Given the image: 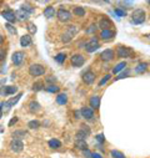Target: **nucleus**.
<instances>
[{
	"label": "nucleus",
	"mask_w": 150,
	"mask_h": 158,
	"mask_svg": "<svg viewBox=\"0 0 150 158\" xmlns=\"http://www.w3.org/2000/svg\"><path fill=\"white\" fill-rule=\"evenodd\" d=\"M83 128L80 129V131H78L76 133V138L78 139H83V141H85V138L90 134V129L88 128V126H81Z\"/></svg>",
	"instance_id": "12"
},
{
	"label": "nucleus",
	"mask_w": 150,
	"mask_h": 158,
	"mask_svg": "<svg viewBox=\"0 0 150 158\" xmlns=\"http://www.w3.org/2000/svg\"><path fill=\"white\" fill-rule=\"evenodd\" d=\"M16 91H18L16 86H6V87H1V89H0V95H1V96L14 95Z\"/></svg>",
	"instance_id": "8"
},
{
	"label": "nucleus",
	"mask_w": 150,
	"mask_h": 158,
	"mask_svg": "<svg viewBox=\"0 0 150 158\" xmlns=\"http://www.w3.org/2000/svg\"><path fill=\"white\" fill-rule=\"evenodd\" d=\"M149 6H150V1H149Z\"/></svg>",
	"instance_id": "50"
},
{
	"label": "nucleus",
	"mask_w": 150,
	"mask_h": 158,
	"mask_svg": "<svg viewBox=\"0 0 150 158\" xmlns=\"http://www.w3.org/2000/svg\"><path fill=\"white\" fill-rule=\"evenodd\" d=\"M6 56V50L5 49H0V61H4Z\"/></svg>",
	"instance_id": "39"
},
{
	"label": "nucleus",
	"mask_w": 150,
	"mask_h": 158,
	"mask_svg": "<svg viewBox=\"0 0 150 158\" xmlns=\"http://www.w3.org/2000/svg\"><path fill=\"white\" fill-rule=\"evenodd\" d=\"M126 67V62L125 61H123V62H119L118 65H116V66L112 69V72L114 73H119L120 71H123V70Z\"/></svg>",
	"instance_id": "27"
},
{
	"label": "nucleus",
	"mask_w": 150,
	"mask_h": 158,
	"mask_svg": "<svg viewBox=\"0 0 150 158\" xmlns=\"http://www.w3.org/2000/svg\"><path fill=\"white\" fill-rule=\"evenodd\" d=\"M114 35H115V32L112 30H101V32H100V38L104 40H109L111 38H114Z\"/></svg>",
	"instance_id": "18"
},
{
	"label": "nucleus",
	"mask_w": 150,
	"mask_h": 158,
	"mask_svg": "<svg viewBox=\"0 0 150 158\" xmlns=\"http://www.w3.org/2000/svg\"><path fill=\"white\" fill-rule=\"evenodd\" d=\"M83 80L85 83H88V85H91V83L94 82V80H95V73L91 72V71H88L84 73V76H83Z\"/></svg>",
	"instance_id": "14"
},
{
	"label": "nucleus",
	"mask_w": 150,
	"mask_h": 158,
	"mask_svg": "<svg viewBox=\"0 0 150 158\" xmlns=\"http://www.w3.org/2000/svg\"><path fill=\"white\" fill-rule=\"evenodd\" d=\"M18 122V117H13L11 120H10V122H9V127H11V126H14Z\"/></svg>",
	"instance_id": "45"
},
{
	"label": "nucleus",
	"mask_w": 150,
	"mask_h": 158,
	"mask_svg": "<svg viewBox=\"0 0 150 158\" xmlns=\"http://www.w3.org/2000/svg\"><path fill=\"white\" fill-rule=\"evenodd\" d=\"M146 69H148V64L146 62H140L138 64V66L135 67V72L137 73H143L146 71Z\"/></svg>",
	"instance_id": "23"
},
{
	"label": "nucleus",
	"mask_w": 150,
	"mask_h": 158,
	"mask_svg": "<svg viewBox=\"0 0 150 158\" xmlns=\"http://www.w3.org/2000/svg\"><path fill=\"white\" fill-rule=\"evenodd\" d=\"M29 73L31 76H41V75H44L45 73V67L43 66V65H40V64H33L31 66L29 67Z\"/></svg>",
	"instance_id": "2"
},
{
	"label": "nucleus",
	"mask_w": 150,
	"mask_h": 158,
	"mask_svg": "<svg viewBox=\"0 0 150 158\" xmlns=\"http://www.w3.org/2000/svg\"><path fill=\"white\" fill-rule=\"evenodd\" d=\"M99 48H100V45H99V43H98V39L96 38H91L85 44V48H84V49H85L88 52H94V51L98 50Z\"/></svg>",
	"instance_id": "3"
},
{
	"label": "nucleus",
	"mask_w": 150,
	"mask_h": 158,
	"mask_svg": "<svg viewBox=\"0 0 150 158\" xmlns=\"http://www.w3.org/2000/svg\"><path fill=\"white\" fill-rule=\"evenodd\" d=\"M28 30H29L31 34H35V32H36V26L34 24H29V25H28Z\"/></svg>",
	"instance_id": "41"
},
{
	"label": "nucleus",
	"mask_w": 150,
	"mask_h": 158,
	"mask_svg": "<svg viewBox=\"0 0 150 158\" xmlns=\"http://www.w3.org/2000/svg\"><path fill=\"white\" fill-rule=\"evenodd\" d=\"M96 141L98 142H99V146H101L103 145V143H104L105 142V137H104V134H98V136H96Z\"/></svg>",
	"instance_id": "38"
},
{
	"label": "nucleus",
	"mask_w": 150,
	"mask_h": 158,
	"mask_svg": "<svg viewBox=\"0 0 150 158\" xmlns=\"http://www.w3.org/2000/svg\"><path fill=\"white\" fill-rule=\"evenodd\" d=\"M65 57H67V55H65V52H60L55 56V61L58 64H63L65 61Z\"/></svg>",
	"instance_id": "31"
},
{
	"label": "nucleus",
	"mask_w": 150,
	"mask_h": 158,
	"mask_svg": "<svg viewBox=\"0 0 150 158\" xmlns=\"http://www.w3.org/2000/svg\"><path fill=\"white\" fill-rule=\"evenodd\" d=\"M1 15L5 17V20L9 21V22H15V20H16L15 13H14L13 10H5V11H3Z\"/></svg>",
	"instance_id": "13"
},
{
	"label": "nucleus",
	"mask_w": 150,
	"mask_h": 158,
	"mask_svg": "<svg viewBox=\"0 0 150 158\" xmlns=\"http://www.w3.org/2000/svg\"><path fill=\"white\" fill-rule=\"evenodd\" d=\"M3 111H4V102H1V103H0V117L3 116Z\"/></svg>",
	"instance_id": "48"
},
{
	"label": "nucleus",
	"mask_w": 150,
	"mask_h": 158,
	"mask_svg": "<svg viewBox=\"0 0 150 158\" xmlns=\"http://www.w3.org/2000/svg\"><path fill=\"white\" fill-rule=\"evenodd\" d=\"M99 26L101 27L103 30H110V27H112V22L110 21V19H108V17H104V19L100 20Z\"/></svg>",
	"instance_id": "15"
},
{
	"label": "nucleus",
	"mask_w": 150,
	"mask_h": 158,
	"mask_svg": "<svg viewBox=\"0 0 150 158\" xmlns=\"http://www.w3.org/2000/svg\"><path fill=\"white\" fill-rule=\"evenodd\" d=\"M75 147H76L78 150L85 151V150H88V143L85 141H83V139H76V142H75Z\"/></svg>",
	"instance_id": "22"
},
{
	"label": "nucleus",
	"mask_w": 150,
	"mask_h": 158,
	"mask_svg": "<svg viewBox=\"0 0 150 158\" xmlns=\"http://www.w3.org/2000/svg\"><path fill=\"white\" fill-rule=\"evenodd\" d=\"M28 127L29 128H31V129H35V128H38V127H40V122L39 121H30L29 123H28Z\"/></svg>",
	"instance_id": "35"
},
{
	"label": "nucleus",
	"mask_w": 150,
	"mask_h": 158,
	"mask_svg": "<svg viewBox=\"0 0 150 158\" xmlns=\"http://www.w3.org/2000/svg\"><path fill=\"white\" fill-rule=\"evenodd\" d=\"M115 14L118 16H125L126 15V11H124V10H121V9H115Z\"/></svg>",
	"instance_id": "40"
},
{
	"label": "nucleus",
	"mask_w": 150,
	"mask_h": 158,
	"mask_svg": "<svg viewBox=\"0 0 150 158\" xmlns=\"http://www.w3.org/2000/svg\"><path fill=\"white\" fill-rule=\"evenodd\" d=\"M23 148H24V143L20 139H13L10 142V150L15 153H19L23 151Z\"/></svg>",
	"instance_id": "6"
},
{
	"label": "nucleus",
	"mask_w": 150,
	"mask_h": 158,
	"mask_svg": "<svg viewBox=\"0 0 150 158\" xmlns=\"http://www.w3.org/2000/svg\"><path fill=\"white\" fill-rule=\"evenodd\" d=\"M5 27L8 29V31L10 32V34H13V35H15V34H16V29H15V27H14L11 24H6Z\"/></svg>",
	"instance_id": "36"
},
{
	"label": "nucleus",
	"mask_w": 150,
	"mask_h": 158,
	"mask_svg": "<svg viewBox=\"0 0 150 158\" xmlns=\"http://www.w3.org/2000/svg\"><path fill=\"white\" fill-rule=\"evenodd\" d=\"M90 107H91V110H98L100 107V97L99 96H93L91 99H90Z\"/></svg>",
	"instance_id": "16"
},
{
	"label": "nucleus",
	"mask_w": 150,
	"mask_h": 158,
	"mask_svg": "<svg viewBox=\"0 0 150 158\" xmlns=\"http://www.w3.org/2000/svg\"><path fill=\"white\" fill-rule=\"evenodd\" d=\"M68 102V95L67 94H59L56 96V103L58 105H67Z\"/></svg>",
	"instance_id": "19"
},
{
	"label": "nucleus",
	"mask_w": 150,
	"mask_h": 158,
	"mask_svg": "<svg viewBox=\"0 0 150 158\" xmlns=\"http://www.w3.org/2000/svg\"><path fill=\"white\" fill-rule=\"evenodd\" d=\"M45 90L48 92H51V94H55V92H59L60 87L56 86V85H49L48 87H45Z\"/></svg>",
	"instance_id": "32"
},
{
	"label": "nucleus",
	"mask_w": 150,
	"mask_h": 158,
	"mask_svg": "<svg viewBox=\"0 0 150 158\" xmlns=\"http://www.w3.org/2000/svg\"><path fill=\"white\" fill-rule=\"evenodd\" d=\"M20 45L23 46V48H26V46L31 45V38L30 35H24L20 38Z\"/></svg>",
	"instance_id": "20"
},
{
	"label": "nucleus",
	"mask_w": 150,
	"mask_h": 158,
	"mask_svg": "<svg viewBox=\"0 0 150 158\" xmlns=\"http://www.w3.org/2000/svg\"><path fill=\"white\" fill-rule=\"evenodd\" d=\"M96 30V25H90V27L86 30V34H91L93 31H95Z\"/></svg>",
	"instance_id": "44"
},
{
	"label": "nucleus",
	"mask_w": 150,
	"mask_h": 158,
	"mask_svg": "<svg viewBox=\"0 0 150 158\" xmlns=\"http://www.w3.org/2000/svg\"><path fill=\"white\" fill-rule=\"evenodd\" d=\"M3 41H4V38H3V36H1V35H0V44H1V43H3Z\"/></svg>",
	"instance_id": "49"
},
{
	"label": "nucleus",
	"mask_w": 150,
	"mask_h": 158,
	"mask_svg": "<svg viewBox=\"0 0 150 158\" xmlns=\"http://www.w3.org/2000/svg\"><path fill=\"white\" fill-rule=\"evenodd\" d=\"M91 158H103V156L100 155V153H93V155H91Z\"/></svg>",
	"instance_id": "47"
},
{
	"label": "nucleus",
	"mask_w": 150,
	"mask_h": 158,
	"mask_svg": "<svg viewBox=\"0 0 150 158\" xmlns=\"http://www.w3.org/2000/svg\"><path fill=\"white\" fill-rule=\"evenodd\" d=\"M24 57H25V55L23 51H16V52H14L13 54V62L14 65H20L23 61H24Z\"/></svg>",
	"instance_id": "9"
},
{
	"label": "nucleus",
	"mask_w": 150,
	"mask_h": 158,
	"mask_svg": "<svg viewBox=\"0 0 150 158\" xmlns=\"http://www.w3.org/2000/svg\"><path fill=\"white\" fill-rule=\"evenodd\" d=\"M145 19H146V14H145L143 9H137V10L133 13V15H131V22H133V24H137V25L143 24Z\"/></svg>",
	"instance_id": "1"
},
{
	"label": "nucleus",
	"mask_w": 150,
	"mask_h": 158,
	"mask_svg": "<svg viewBox=\"0 0 150 158\" xmlns=\"http://www.w3.org/2000/svg\"><path fill=\"white\" fill-rule=\"evenodd\" d=\"M43 89H44V83L41 81H38V82H35L34 85H33V90L34 91H41Z\"/></svg>",
	"instance_id": "33"
},
{
	"label": "nucleus",
	"mask_w": 150,
	"mask_h": 158,
	"mask_svg": "<svg viewBox=\"0 0 150 158\" xmlns=\"http://www.w3.org/2000/svg\"><path fill=\"white\" fill-rule=\"evenodd\" d=\"M91 155L93 153L89 151V150H85V151H83V156L85 157V158H91Z\"/></svg>",
	"instance_id": "43"
},
{
	"label": "nucleus",
	"mask_w": 150,
	"mask_h": 158,
	"mask_svg": "<svg viewBox=\"0 0 150 158\" xmlns=\"http://www.w3.org/2000/svg\"><path fill=\"white\" fill-rule=\"evenodd\" d=\"M73 38H74V35L71 34V32H69L68 30L64 32V34L62 35V41L63 43H70V41L73 40Z\"/></svg>",
	"instance_id": "24"
},
{
	"label": "nucleus",
	"mask_w": 150,
	"mask_h": 158,
	"mask_svg": "<svg viewBox=\"0 0 150 158\" xmlns=\"http://www.w3.org/2000/svg\"><path fill=\"white\" fill-rule=\"evenodd\" d=\"M84 62H85V57L83 56V55L80 54H75L73 55V57H71V65L75 67H80L84 65Z\"/></svg>",
	"instance_id": "7"
},
{
	"label": "nucleus",
	"mask_w": 150,
	"mask_h": 158,
	"mask_svg": "<svg viewBox=\"0 0 150 158\" xmlns=\"http://www.w3.org/2000/svg\"><path fill=\"white\" fill-rule=\"evenodd\" d=\"M44 15H45V17H48V19H51V17H54V16H55V9H54L53 6L45 8Z\"/></svg>",
	"instance_id": "21"
},
{
	"label": "nucleus",
	"mask_w": 150,
	"mask_h": 158,
	"mask_svg": "<svg viewBox=\"0 0 150 158\" xmlns=\"http://www.w3.org/2000/svg\"><path fill=\"white\" fill-rule=\"evenodd\" d=\"M110 155H111V157H112V158H125V156H124L120 151H115V150H112V151L110 152Z\"/></svg>",
	"instance_id": "34"
},
{
	"label": "nucleus",
	"mask_w": 150,
	"mask_h": 158,
	"mask_svg": "<svg viewBox=\"0 0 150 158\" xmlns=\"http://www.w3.org/2000/svg\"><path fill=\"white\" fill-rule=\"evenodd\" d=\"M74 14L76 16H84L85 15V9L81 8V6H75L74 8Z\"/></svg>",
	"instance_id": "30"
},
{
	"label": "nucleus",
	"mask_w": 150,
	"mask_h": 158,
	"mask_svg": "<svg viewBox=\"0 0 150 158\" xmlns=\"http://www.w3.org/2000/svg\"><path fill=\"white\" fill-rule=\"evenodd\" d=\"M100 57H101V60H104V61H111V60L114 59V51L111 49H106L100 54Z\"/></svg>",
	"instance_id": "10"
},
{
	"label": "nucleus",
	"mask_w": 150,
	"mask_h": 158,
	"mask_svg": "<svg viewBox=\"0 0 150 158\" xmlns=\"http://www.w3.org/2000/svg\"><path fill=\"white\" fill-rule=\"evenodd\" d=\"M129 72H130V70H129V69H126V70H125V71H124V72H121V73H120V75H119L118 77H116V80H121V78H124V77H126V76H128V75H129Z\"/></svg>",
	"instance_id": "37"
},
{
	"label": "nucleus",
	"mask_w": 150,
	"mask_h": 158,
	"mask_svg": "<svg viewBox=\"0 0 150 158\" xmlns=\"http://www.w3.org/2000/svg\"><path fill=\"white\" fill-rule=\"evenodd\" d=\"M56 15H58V19L62 21V22H68L70 19H71V14L70 11L65 10V9H59L58 13H56Z\"/></svg>",
	"instance_id": "4"
},
{
	"label": "nucleus",
	"mask_w": 150,
	"mask_h": 158,
	"mask_svg": "<svg viewBox=\"0 0 150 158\" xmlns=\"http://www.w3.org/2000/svg\"><path fill=\"white\" fill-rule=\"evenodd\" d=\"M80 115L85 120H91L94 117V110H91L90 107H83L80 110Z\"/></svg>",
	"instance_id": "11"
},
{
	"label": "nucleus",
	"mask_w": 150,
	"mask_h": 158,
	"mask_svg": "<svg viewBox=\"0 0 150 158\" xmlns=\"http://www.w3.org/2000/svg\"><path fill=\"white\" fill-rule=\"evenodd\" d=\"M11 136L14 137V139H19V138H24L25 136H28V132L26 131H15L13 132Z\"/></svg>",
	"instance_id": "28"
},
{
	"label": "nucleus",
	"mask_w": 150,
	"mask_h": 158,
	"mask_svg": "<svg viewBox=\"0 0 150 158\" xmlns=\"http://www.w3.org/2000/svg\"><path fill=\"white\" fill-rule=\"evenodd\" d=\"M55 81H56V77H54V76H49L46 78V82H55Z\"/></svg>",
	"instance_id": "46"
},
{
	"label": "nucleus",
	"mask_w": 150,
	"mask_h": 158,
	"mask_svg": "<svg viewBox=\"0 0 150 158\" xmlns=\"http://www.w3.org/2000/svg\"><path fill=\"white\" fill-rule=\"evenodd\" d=\"M29 110H30V112H38L40 110V105L35 101H31L29 103Z\"/></svg>",
	"instance_id": "29"
},
{
	"label": "nucleus",
	"mask_w": 150,
	"mask_h": 158,
	"mask_svg": "<svg viewBox=\"0 0 150 158\" xmlns=\"http://www.w3.org/2000/svg\"><path fill=\"white\" fill-rule=\"evenodd\" d=\"M49 147L50 148H54V150H56V148H60V147H62V142H60L59 139L53 138V139H50V141H49Z\"/></svg>",
	"instance_id": "25"
},
{
	"label": "nucleus",
	"mask_w": 150,
	"mask_h": 158,
	"mask_svg": "<svg viewBox=\"0 0 150 158\" xmlns=\"http://www.w3.org/2000/svg\"><path fill=\"white\" fill-rule=\"evenodd\" d=\"M110 80V75H106L104 78H103V80L99 82V86H103V85H104V83H106L108 81H109Z\"/></svg>",
	"instance_id": "42"
},
{
	"label": "nucleus",
	"mask_w": 150,
	"mask_h": 158,
	"mask_svg": "<svg viewBox=\"0 0 150 158\" xmlns=\"http://www.w3.org/2000/svg\"><path fill=\"white\" fill-rule=\"evenodd\" d=\"M118 56L121 59H126V57H130L133 56V50L130 48H125V46H119L118 48Z\"/></svg>",
	"instance_id": "5"
},
{
	"label": "nucleus",
	"mask_w": 150,
	"mask_h": 158,
	"mask_svg": "<svg viewBox=\"0 0 150 158\" xmlns=\"http://www.w3.org/2000/svg\"><path fill=\"white\" fill-rule=\"evenodd\" d=\"M21 9L24 10L25 13H28L30 15V14H33V13H35V8H33L30 4H28V3H25V4H23L21 5Z\"/></svg>",
	"instance_id": "26"
},
{
	"label": "nucleus",
	"mask_w": 150,
	"mask_h": 158,
	"mask_svg": "<svg viewBox=\"0 0 150 158\" xmlns=\"http://www.w3.org/2000/svg\"><path fill=\"white\" fill-rule=\"evenodd\" d=\"M15 17L19 20H28L29 19V14L25 13L23 9H19V10L15 11Z\"/></svg>",
	"instance_id": "17"
}]
</instances>
